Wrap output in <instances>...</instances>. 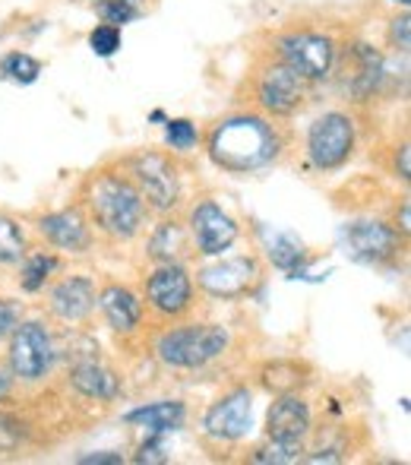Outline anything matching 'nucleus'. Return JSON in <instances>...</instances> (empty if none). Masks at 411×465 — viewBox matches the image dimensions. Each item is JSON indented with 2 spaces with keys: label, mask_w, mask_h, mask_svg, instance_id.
I'll use <instances>...</instances> for the list:
<instances>
[{
  "label": "nucleus",
  "mask_w": 411,
  "mask_h": 465,
  "mask_svg": "<svg viewBox=\"0 0 411 465\" xmlns=\"http://www.w3.org/2000/svg\"><path fill=\"white\" fill-rule=\"evenodd\" d=\"M289 149V136L263 111H234L209 127L206 155L228 174H253L276 165Z\"/></svg>",
  "instance_id": "f257e3e1"
},
{
  "label": "nucleus",
  "mask_w": 411,
  "mask_h": 465,
  "mask_svg": "<svg viewBox=\"0 0 411 465\" xmlns=\"http://www.w3.org/2000/svg\"><path fill=\"white\" fill-rule=\"evenodd\" d=\"M76 203L86 213L93 232L114 244H127L136 234H142L152 215L136 184L117 165H102L89 172L80 184Z\"/></svg>",
  "instance_id": "f03ea898"
},
{
  "label": "nucleus",
  "mask_w": 411,
  "mask_h": 465,
  "mask_svg": "<svg viewBox=\"0 0 411 465\" xmlns=\"http://www.w3.org/2000/svg\"><path fill=\"white\" fill-rule=\"evenodd\" d=\"M228 349H231L228 326L193 323V320L168 323L152 342V355L171 371H203L225 358Z\"/></svg>",
  "instance_id": "7ed1b4c3"
},
{
  "label": "nucleus",
  "mask_w": 411,
  "mask_h": 465,
  "mask_svg": "<svg viewBox=\"0 0 411 465\" xmlns=\"http://www.w3.org/2000/svg\"><path fill=\"white\" fill-rule=\"evenodd\" d=\"M123 174L136 184V190L146 200L149 213L168 215L181 206L184 200V181H181V168L161 149H140V153H130L117 162Z\"/></svg>",
  "instance_id": "20e7f679"
},
{
  "label": "nucleus",
  "mask_w": 411,
  "mask_h": 465,
  "mask_svg": "<svg viewBox=\"0 0 411 465\" xmlns=\"http://www.w3.org/2000/svg\"><path fill=\"white\" fill-rule=\"evenodd\" d=\"M61 345L44 320H19L6 339V371L19 386H38L54 373Z\"/></svg>",
  "instance_id": "39448f33"
},
{
  "label": "nucleus",
  "mask_w": 411,
  "mask_h": 465,
  "mask_svg": "<svg viewBox=\"0 0 411 465\" xmlns=\"http://www.w3.org/2000/svg\"><path fill=\"white\" fill-rule=\"evenodd\" d=\"M310 95H313V83H308L298 70H291L279 57L263 61L250 74V102L266 117H276V121L295 117L298 111H304Z\"/></svg>",
  "instance_id": "423d86ee"
},
{
  "label": "nucleus",
  "mask_w": 411,
  "mask_h": 465,
  "mask_svg": "<svg viewBox=\"0 0 411 465\" xmlns=\"http://www.w3.org/2000/svg\"><path fill=\"white\" fill-rule=\"evenodd\" d=\"M142 304L159 323H178L193 313L197 304V282L184 263H152L142 279Z\"/></svg>",
  "instance_id": "0eeeda50"
},
{
  "label": "nucleus",
  "mask_w": 411,
  "mask_h": 465,
  "mask_svg": "<svg viewBox=\"0 0 411 465\" xmlns=\"http://www.w3.org/2000/svg\"><path fill=\"white\" fill-rule=\"evenodd\" d=\"M357 149V124L348 111H323L308 127L304 155L317 172H338Z\"/></svg>",
  "instance_id": "6e6552de"
},
{
  "label": "nucleus",
  "mask_w": 411,
  "mask_h": 465,
  "mask_svg": "<svg viewBox=\"0 0 411 465\" xmlns=\"http://www.w3.org/2000/svg\"><path fill=\"white\" fill-rule=\"evenodd\" d=\"M336 51V38L319 29H289L282 35H276V42H272V57H279L291 70H298L308 83L329 80Z\"/></svg>",
  "instance_id": "1a4fd4ad"
},
{
  "label": "nucleus",
  "mask_w": 411,
  "mask_h": 465,
  "mask_svg": "<svg viewBox=\"0 0 411 465\" xmlns=\"http://www.w3.org/2000/svg\"><path fill=\"white\" fill-rule=\"evenodd\" d=\"M266 279V266L257 253L240 257H215V263L197 270V288L215 301H240L250 298Z\"/></svg>",
  "instance_id": "9d476101"
},
{
  "label": "nucleus",
  "mask_w": 411,
  "mask_h": 465,
  "mask_svg": "<svg viewBox=\"0 0 411 465\" xmlns=\"http://www.w3.org/2000/svg\"><path fill=\"white\" fill-rule=\"evenodd\" d=\"M342 247L355 263L387 266L406 253L408 238L399 234L387 219H351L342 225Z\"/></svg>",
  "instance_id": "9b49d317"
},
{
  "label": "nucleus",
  "mask_w": 411,
  "mask_h": 465,
  "mask_svg": "<svg viewBox=\"0 0 411 465\" xmlns=\"http://www.w3.org/2000/svg\"><path fill=\"white\" fill-rule=\"evenodd\" d=\"M332 76H338L342 93L355 104L370 102L387 83V61L383 54L367 42H348L345 48L336 51Z\"/></svg>",
  "instance_id": "f8f14e48"
},
{
  "label": "nucleus",
  "mask_w": 411,
  "mask_h": 465,
  "mask_svg": "<svg viewBox=\"0 0 411 465\" xmlns=\"http://www.w3.org/2000/svg\"><path fill=\"white\" fill-rule=\"evenodd\" d=\"M187 232H191L193 253L200 257H221L231 251L240 238V225L231 213L219 206L215 200H197L187 209Z\"/></svg>",
  "instance_id": "ddd939ff"
},
{
  "label": "nucleus",
  "mask_w": 411,
  "mask_h": 465,
  "mask_svg": "<svg viewBox=\"0 0 411 465\" xmlns=\"http://www.w3.org/2000/svg\"><path fill=\"white\" fill-rule=\"evenodd\" d=\"M44 304L48 313L64 326H83L93 320L95 304H99V285L93 276L83 272H70V276L51 279L44 288Z\"/></svg>",
  "instance_id": "4468645a"
},
{
  "label": "nucleus",
  "mask_w": 411,
  "mask_h": 465,
  "mask_svg": "<svg viewBox=\"0 0 411 465\" xmlns=\"http://www.w3.org/2000/svg\"><path fill=\"white\" fill-rule=\"evenodd\" d=\"M35 232L51 251L70 253V257H83V253H89L95 244V232H93V225H89L80 203L38 215Z\"/></svg>",
  "instance_id": "2eb2a0df"
},
{
  "label": "nucleus",
  "mask_w": 411,
  "mask_h": 465,
  "mask_svg": "<svg viewBox=\"0 0 411 465\" xmlns=\"http://www.w3.org/2000/svg\"><path fill=\"white\" fill-rule=\"evenodd\" d=\"M253 392L247 386H231L203 411V434L215 443H238L250 430Z\"/></svg>",
  "instance_id": "dca6fc26"
},
{
  "label": "nucleus",
  "mask_w": 411,
  "mask_h": 465,
  "mask_svg": "<svg viewBox=\"0 0 411 465\" xmlns=\"http://www.w3.org/2000/svg\"><path fill=\"white\" fill-rule=\"evenodd\" d=\"M104 323L111 326V332H117L121 339L140 336L142 323H146V304H142V294L133 285H123V282H104L99 288V304Z\"/></svg>",
  "instance_id": "f3484780"
},
{
  "label": "nucleus",
  "mask_w": 411,
  "mask_h": 465,
  "mask_svg": "<svg viewBox=\"0 0 411 465\" xmlns=\"http://www.w3.org/2000/svg\"><path fill=\"white\" fill-rule=\"evenodd\" d=\"M313 430V411L310 402L301 392H282L272 399L266 411V437L282 443H308Z\"/></svg>",
  "instance_id": "a211bd4d"
},
{
  "label": "nucleus",
  "mask_w": 411,
  "mask_h": 465,
  "mask_svg": "<svg viewBox=\"0 0 411 465\" xmlns=\"http://www.w3.org/2000/svg\"><path fill=\"white\" fill-rule=\"evenodd\" d=\"M67 386L73 390V396L86 399V402L111 405L123 396V377L114 368H108L99 358H83L73 361L67 371Z\"/></svg>",
  "instance_id": "6ab92c4d"
},
{
  "label": "nucleus",
  "mask_w": 411,
  "mask_h": 465,
  "mask_svg": "<svg viewBox=\"0 0 411 465\" xmlns=\"http://www.w3.org/2000/svg\"><path fill=\"white\" fill-rule=\"evenodd\" d=\"M191 253H193V244H191V232H187L184 222L174 219L171 213L161 215L146 238V257L152 260V263H184Z\"/></svg>",
  "instance_id": "aec40b11"
},
{
  "label": "nucleus",
  "mask_w": 411,
  "mask_h": 465,
  "mask_svg": "<svg viewBox=\"0 0 411 465\" xmlns=\"http://www.w3.org/2000/svg\"><path fill=\"white\" fill-rule=\"evenodd\" d=\"M123 421L133 424V428L149 430V434H171V430L184 428L187 405L181 399H159V402H146L140 409H130L123 415Z\"/></svg>",
  "instance_id": "412c9836"
},
{
  "label": "nucleus",
  "mask_w": 411,
  "mask_h": 465,
  "mask_svg": "<svg viewBox=\"0 0 411 465\" xmlns=\"http://www.w3.org/2000/svg\"><path fill=\"white\" fill-rule=\"evenodd\" d=\"M257 377L266 392L282 396V392H301L310 383L313 371L301 358H276V361H266Z\"/></svg>",
  "instance_id": "4be33fe9"
},
{
  "label": "nucleus",
  "mask_w": 411,
  "mask_h": 465,
  "mask_svg": "<svg viewBox=\"0 0 411 465\" xmlns=\"http://www.w3.org/2000/svg\"><path fill=\"white\" fill-rule=\"evenodd\" d=\"M57 272H61V257H57V251H48V247L32 251L29 247V253L19 260V288H23L25 294H38L51 285V279H54Z\"/></svg>",
  "instance_id": "5701e85b"
},
{
  "label": "nucleus",
  "mask_w": 411,
  "mask_h": 465,
  "mask_svg": "<svg viewBox=\"0 0 411 465\" xmlns=\"http://www.w3.org/2000/svg\"><path fill=\"white\" fill-rule=\"evenodd\" d=\"M25 253H29L25 225L13 215L0 213V266H19Z\"/></svg>",
  "instance_id": "b1692460"
},
{
  "label": "nucleus",
  "mask_w": 411,
  "mask_h": 465,
  "mask_svg": "<svg viewBox=\"0 0 411 465\" xmlns=\"http://www.w3.org/2000/svg\"><path fill=\"white\" fill-rule=\"evenodd\" d=\"M32 434H35V424L29 418L16 415V411H4V405H0V456H13L25 450Z\"/></svg>",
  "instance_id": "393cba45"
},
{
  "label": "nucleus",
  "mask_w": 411,
  "mask_h": 465,
  "mask_svg": "<svg viewBox=\"0 0 411 465\" xmlns=\"http://www.w3.org/2000/svg\"><path fill=\"white\" fill-rule=\"evenodd\" d=\"M266 257H269V263L282 272H301L304 263H308V251H304L301 241H295L291 234H272Z\"/></svg>",
  "instance_id": "a878e982"
},
{
  "label": "nucleus",
  "mask_w": 411,
  "mask_h": 465,
  "mask_svg": "<svg viewBox=\"0 0 411 465\" xmlns=\"http://www.w3.org/2000/svg\"><path fill=\"white\" fill-rule=\"evenodd\" d=\"M304 453H308V443H282V440H269V437H266L259 447L250 450L247 460L259 462V465H295V462H304Z\"/></svg>",
  "instance_id": "bb28decb"
},
{
  "label": "nucleus",
  "mask_w": 411,
  "mask_h": 465,
  "mask_svg": "<svg viewBox=\"0 0 411 465\" xmlns=\"http://www.w3.org/2000/svg\"><path fill=\"white\" fill-rule=\"evenodd\" d=\"M0 76L6 83H16V86H32L42 76V61L25 54V51H10L0 57Z\"/></svg>",
  "instance_id": "cd10ccee"
},
{
  "label": "nucleus",
  "mask_w": 411,
  "mask_h": 465,
  "mask_svg": "<svg viewBox=\"0 0 411 465\" xmlns=\"http://www.w3.org/2000/svg\"><path fill=\"white\" fill-rule=\"evenodd\" d=\"M165 143L174 149V153H191L200 143V130L193 121L187 117H168L165 121Z\"/></svg>",
  "instance_id": "c85d7f7f"
},
{
  "label": "nucleus",
  "mask_w": 411,
  "mask_h": 465,
  "mask_svg": "<svg viewBox=\"0 0 411 465\" xmlns=\"http://www.w3.org/2000/svg\"><path fill=\"white\" fill-rule=\"evenodd\" d=\"M93 6H95V13H99L102 23L117 25V29H123L127 23H133V19L142 13V6L127 4V0H102V4H93Z\"/></svg>",
  "instance_id": "c756f323"
},
{
  "label": "nucleus",
  "mask_w": 411,
  "mask_h": 465,
  "mask_svg": "<svg viewBox=\"0 0 411 465\" xmlns=\"http://www.w3.org/2000/svg\"><path fill=\"white\" fill-rule=\"evenodd\" d=\"M121 45H123V35H121V29H117V25L102 23V25H95V29L89 32V48H93L99 57H114L117 51H121Z\"/></svg>",
  "instance_id": "7c9ffc66"
},
{
  "label": "nucleus",
  "mask_w": 411,
  "mask_h": 465,
  "mask_svg": "<svg viewBox=\"0 0 411 465\" xmlns=\"http://www.w3.org/2000/svg\"><path fill=\"white\" fill-rule=\"evenodd\" d=\"M387 42H389V48H393V51H399V54H408V45H411V19H408V10L396 13V16L389 19Z\"/></svg>",
  "instance_id": "2f4dec72"
},
{
  "label": "nucleus",
  "mask_w": 411,
  "mask_h": 465,
  "mask_svg": "<svg viewBox=\"0 0 411 465\" xmlns=\"http://www.w3.org/2000/svg\"><path fill=\"white\" fill-rule=\"evenodd\" d=\"M165 460H168L165 434H149L146 440L140 443V450H136V456H133V462H146V465L165 462Z\"/></svg>",
  "instance_id": "473e14b6"
},
{
  "label": "nucleus",
  "mask_w": 411,
  "mask_h": 465,
  "mask_svg": "<svg viewBox=\"0 0 411 465\" xmlns=\"http://www.w3.org/2000/svg\"><path fill=\"white\" fill-rule=\"evenodd\" d=\"M19 320H23V304L16 298H4L0 294V342L10 339V332L16 330Z\"/></svg>",
  "instance_id": "72a5a7b5"
},
{
  "label": "nucleus",
  "mask_w": 411,
  "mask_h": 465,
  "mask_svg": "<svg viewBox=\"0 0 411 465\" xmlns=\"http://www.w3.org/2000/svg\"><path fill=\"white\" fill-rule=\"evenodd\" d=\"M393 174L402 181V184H408V178H411V149H408V140H402L399 146L393 149Z\"/></svg>",
  "instance_id": "f704fd0d"
},
{
  "label": "nucleus",
  "mask_w": 411,
  "mask_h": 465,
  "mask_svg": "<svg viewBox=\"0 0 411 465\" xmlns=\"http://www.w3.org/2000/svg\"><path fill=\"white\" fill-rule=\"evenodd\" d=\"M387 222L396 228V232L406 234V238H408V232H411V206H408V196H402V203L393 209V219H387Z\"/></svg>",
  "instance_id": "c9c22d12"
},
{
  "label": "nucleus",
  "mask_w": 411,
  "mask_h": 465,
  "mask_svg": "<svg viewBox=\"0 0 411 465\" xmlns=\"http://www.w3.org/2000/svg\"><path fill=\"white\" fill-rule=\"evenodd\" d=\"M76 462L80 465H123V456L121 453H89V456H80Z\"/></svg>",
  "instance_id": "e433bc0d"
},
{
  "label": "nucleus",
  "mask_w": 411,
  "mask_h": 465,
  "mask_svg": "<svg viewBox=\"0 0 411 465\" xmlns=\"http://www.w3.org/2000/svg\"><path fill=\"white\" fill-rule=\"evenodd\" d=\"M13 386H16V380H13V373L6 371V368H0V405H4L6 399H10Z\"/></svg>",
  "instance_id": "4c0bfd02"
},
{
  "label": "nucleus",
  "mask_w": 411,
  "mask_h": 465,
  "mask_svg": "<svg viewBox=\"0 0 411 465\" xmlns=\"http://www.w3.org/2000/svg\"><path fill=\"white\" fill-rule=\"evenodd\" d=\"M93 4H102V0H93ZM127 4H136V6H142V0H127Z\"/></svg>",
  "instance_id": "58836bf2"
},
{
  "label": "nucleus",
  "mask_w": 411,
  "mask_h": 465,
  "mask_svg": "<svg viewBox=\"0 0 411 465\" xmlns=\"http://www.w3.org/2000/svg\"><path fill=\"white\" fill-rule=\"evenodd\" d=\"M393 4H396V6H408L411 0H393Z\"/></svg>",
  "instance_id": "ea45409f"
}]
</instances>
